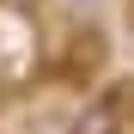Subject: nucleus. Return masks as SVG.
Masks as SVG:
<instances>
[{"instance_id":"obj_1","label":"nucleus","mask_w":134,"mask_h":134,"mask_svg":"<svg viewBox=\"0 0 134 134\" xmlns=\"http://www.w3.org/2000/svg\"><path fill=\"white\" fill-rule=\"evenodd\" d=\"M67 134H128V98L122 92H98L92 104H79Z\"/></svg>"},{"instance_id":"obj_2","label":"nucleus","mask_w":134,"mask_h":134,"mask_svg":"<svg viewBox=\"0 0 134 134\" xmlns=\"http://www.w3.org/2000/svg\"><path fill=\"white\" fill-rule=\"evenodd\" d=\"M61 6H67V12H92L98 0H61Z\"/></svg>"}]
</instances>
